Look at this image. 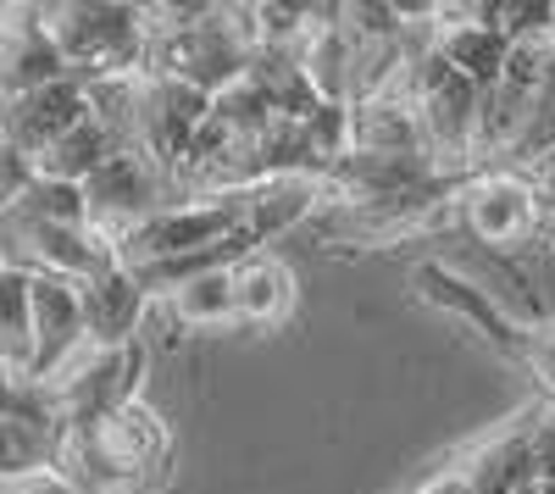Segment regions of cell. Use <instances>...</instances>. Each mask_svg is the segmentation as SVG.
<instances>
[{
	"label": "cell",
	"mask_w": 555,
	"mask_h": 494,
	"mask_svg": "<svg viewBox=\"0 0 555 494\" xmlns=\"http://www.w3.org/2000/svg\"><path fill=\"white\" fill-rule=\"evenodd\" d=\"M56 472L83 494H156L172 478V433L139 394L101 422L62 433Z\"/></svg>",
	"instance_id": "cell-1"
},
{
	"label": "cell",
	"mask_w": 555,
	"mask_h": 494,
	"mask_svg": "<svg viewBox=\"0 0 555 494\" xmlns=\"http://www.w3.org/2000/svg\"><path fill=\"white\" fill-rule=\"evenodd\" d=\"M39 28L51 34L78 83L133 78L145 62V12L139 6H39Z\"/></svg>",
	"instance_id": "cell-2"
},
{
	"label": "cell",
	"mask_w": 555,
	"mask_h": 494,
	"mask_svg": "<svg viewBox=\"0 0 555 494\" xmlns=\"http://www.w3.org/2000/svg\"><path fill=\"white\" fill-rule=\"evenodd\" d=\"M151 367L145 344H122V350H83L67 373H56L44 384V412L56 417L62 433H78L89 422H101L106 412L139 400V378Z\"/></svg>",
	"instance_id": "cell-3"
},
{
	"label": "cell",
	"mask_w": 555,
	"mask_h": 494,
	"mask_svg": "<svg viewBox=\"0 0 555 494\" xmlns=\"http://www.w3.org/2000/svg\"><path fill=\"white\" fill-rule=\"evenodd\" d=\"M550 206L539 190L512 167H478L473 178H461L455 190V222L489 250H522L544 234Z\"/></svg>",
	"instance_id": "cell-4"
},
{
	"label": "cell",
	"mask_w": 555,
	"mask_h": 494,
	"mask_svg": "<svg viewBox=\"0 0 555 494\" xmlns=\"http://www.w3.org/2000/svg\"><path fill=\"white\" fill-rule=\"evenodd\" d=\"M83 206H89V229L101 239H117L139 217L172 206V178L139 151H112L83 178Z\"/></svg>",
	"instance_id": "cell-5"
},
{
	"label": "cell",
	"mask_w": 555,
	"mask_h": 494,
	"mask_svg": "<svg viewBox=\"0 0 555 494\" xmlns=\"http://www.w3.org/2000/svg\"><path fill=\"white\" fill-rule=\"evenodd\" d=\"M28 317H34V355H28V389H44L83 355V317H78V284L28 273Z\"/></svg>",
	"instance_id": "cell-6"
},
{
	"label": "cell",
	"mask_w": 555,
	"mask_h": 494,
	"mask_svg": "<svg viewBox=\"0 0 555 494\" xmlns=\"http://www.w3.org/2000/svg\"><path fill=\"white\" fill-rule=\"evenodd\" d=\"M411 284H416V295H423L428 306H439V311H450V317L483 328V339L505 355V362L528 367L533 328H522L512 311H500V306L478 289V278H461L455 266H444V261H416V266H411Z\"/></svg>",
	"instance_id": "cell-7"
},
{
	"label": "cell",
	"mask_w": 555,
	"mask_h": 494,
	"mask_svg": "<svg viewBox=\"0 0 555 494\" xmlns=\"http://www.w3.org/2000/svg\"><path fill=\"white\" fill-rule=\"evenodd\" d=\"M151 311V295L128 266L112 256L78 284V317H83V350H122L139 344V323Z\"/></svg>",
	"instance_id": "cell-8"
},
{
	"label": "cell",
	"mask_w": 555,
	"mask_h": 494,
	"mask_svg": "<svg viewBox=\"0 0 555 494\" xmlns=\"http://www.w3.org/2000/svg\"><path fill=\"white\" fill-rule=\"evenodd\" d=\"M83 117H89V95H83L78 78L39 83V89H28V95L0 101V145H12L34 161L44 145H56L62 133L73 122H83Z\"/></svg>",
	"instance_id": "cell-9"
},
{
	"label": "cell",
	"mask_w": 555,
	"mask_h": 494,
	"mask_svg": "<svg viewBox=\"0 0 555 494\" xmlns=\"http://www.w3.org/2000/svg\"><path fill=\"white\" fill-rule=\"evenodd\" d=\"M228 289H234V328H261V334L284 328L295 317V300H300L289 261L272 250H245L228 266Z\"/></svg>",
	"instance_id": "cell-10"
},
{
	"label": "cell",
	"mask_w": 555,
	"mask_h": 494,
	"mask_svg": "<svg viewBox=\"0 0 555 494\" xmlns=\"http://www.w3.org/2000/svg\"><path fill=\"white\" fill-rule=\"evenodd\" d=\"M56 451H62V428L44 412V394L23 384V394L0 412V483L56 467Z\"/></svg>",
	"instance_id": "cell-11"
},
{
	"label": "cell",
	"mask_w": 555,
	"mask_h": 494,
	"mask_svg": "<svg viewBox=\"0 0 555 494\" xmlns=\"http://www.w3.org/2000/svg\"><path fill=\"white\" fill-rule=\"evenodd\" d=\"M167 317L190 334H211V328H234V289H228V266H211V273L183 278L178 289L162 295Z\"/></svg>",
	"instance_id": "cell-12"
},
{
	"label": "cell",
	"mask_w": 555,
	"mask_h": 494,
	"mask_svg": "<svg viewBox=\"0 0 555 494\" xmlns=\"http://www.w3.org/2000/svg\"><path fill=\"white\" fill-rule=\"evenodd\" d=\"M112 151H117V140L106 133V122L89 112L83 122H73V128L62 133L56 145H44V151L34 156V172H39V178H62V184H83V178L95 172Z\"/></svg>",
	"instance_id": "cell-13"
},
{
	"label": "cell",
	"mask_w": 555,
	"mask_h": 494,
	"mask_svg": "<svg viewBox=\"0 0 555 494\" xmlns=\"http://www.w3.org/2000/svg\"><path fill=\"white\" fill-rule=\"evenodd\" d=\"M12 222H44V229H89V206H83V184H62V178H39L23 190V200L0 217V229Z\"/></svg>",
	"instance_id": "cell-14"
},
{
	"label": "cell",
	"mask_w": 555,
	"mask_h": 494,
	"mask_svg": "<svg viewBox=\"0 0 555 494\" xmlns=\"http://www.w3.org/2000/svg\"><path fill=\"white\" fill-rule=\"evenodd\" d=\"M34 355V317H28V266H0V367L17 378Z\"/></svg>",
	"instance_id": "cell-15"
},
{
	"label": "cell",
	"mask_w": 555,
	"mask_h": 494,
	"mask_svg": "<svg viewBox=\"0 0 555 494\" xmlns=\"http://www.w3.org/2000/svg\"><path fill=\"white\" fill-rule=\"evenodd\" d=\"M522 433H528V478H533V489H550L555 483V406L528 412Z\"/></svg>",
	"instance_id": "cell-16"
},
{
	"label": "cell",
	"mask_w": 555,
	"mask_h": 494,
	"mask_svg": "<svg viewBox=\"0 0 555 494\" xmlns=\"http://www.w3.org/2000/svg\"><path fill=\"white\" fill-rule=\"evenodd\" d=\"M0 494H83V489H73L56 467H44V472H28V478H17V483H0Z\"/></svg>",
	"instance_id": "cell-17"
},
{
	"label": "cell",
	"mask_w": 555,
	"mask_h": 494,
	"mask_svg": "<svg viewBox=\"0 0 555 494\" xmlns=\"http://www.w3.org/2000/svg\"><path fill=\"white\" fill-rule=\"evenodd\" d=\"M411 494H473V489H467V472H461V467H444L428 483H416Z\"/></svg>",
	"instance_id": "cell-18"
},
{
	"label": "cell",
	"mask_w": 555,
	"mask_h": 494,
	"mask_svg": "<svg viewBox=\"0 0 555 494\" xmlns=\"http://www.w3.org/2000/svg\"><path fill=\"white\" fill-rule=\"evenodd\" d=\"M17 394H23V378H17L12 367H0V412H7V406H12Z\"/></svg>",
	"instance_id": "cell-19"
},
{
	"label": "cell",
	"mask_w": 555,
	"mask_h": 494,
	"mask_svg": "<svg viewBox=\"0 0 555 494\" xmlns=\"http://www.w3.org/2000/svg\"><path fill=\"white\" fill-rule=\"evenodd\" d=\"M0 266H12V239H7V229H0Z\"/></svg>",
	"instance_id": "cell-20"
}]
</instances>
